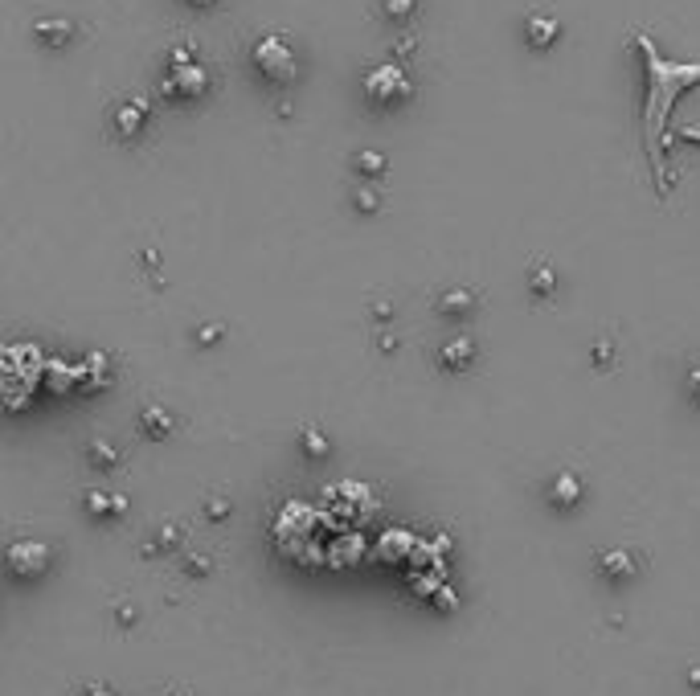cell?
<instances>
[{"label":"cell","instance_id":"3","mask_svg":"<svg viewBox=\"0 0 700 696\" xmlns=\"http://www.w3.org/2000/svg\"><path fill=\"white\" fill-rule=\"evenodd\" d=\"M365 91H369L377 103H398V99L410 95V82H406V74H402L398 66H381V70L369 74Z\"/></svg>","mask_w":700,"mask_h":696},{"label":"cell","instance_id":"4","mask_svg":"<svg viewBox=\"0 0 700 696\" xmlns=\"http://www.w3.org/2000/svg\"><path fill=\"white\" fill-rule=\"evenodd\" d=\"M258 66L267 70L271 78H291V70H295V58L287 54V46H283V41H267V46H258Z\"/></svg>","mask_w":700,"mask_h":696},{"label":"cell","instance_id":"12","mask_svg":"<svg viewBox=\"0 0 700 696\" xmlns=\"http://www.w3.org/2000/svg\"><path fill=\"white\" fill-rule=\"evenodd\" d=\"M533 287H537V291H549V287H553V275H549V271H537V275H533Z\"/></svg>","mask_w":700,"mask_h":696},{"label":"cell","instance_id":"6","mask_svg":"<svg viewBox=\"0 0 700 696\" xmlns=\"http://www.w3.org/2000/svg\"><path fill=\"white\" fill-rule=\"evenodd\" d=\"M582 496V484L574 480V475H557L553 480V504H578Z\"/></svg>","mask_w":700,"mask_h":696},{"label":"cell","instance_id":"5","mask_svg":"<svg viewBox=\"0 0 700 696\" xmlns=\"http://www.w3.org/2000/svg\"><path fill=\"white\" fill-rule=\"evenodd\" d=\"M602 574H610V578H631V574H635L631 553H623V549L606 553V557H602Z\"/></svg>","mask_w":700,"mask_h":696},{"label":"cell","instance_id":"7","mask_svg":"<svg viewBox=\"0 0 700 696\" xmlns=\"http://www.w3.org/2000/svg\"><path fill=\"white\" fill-rule=\"evenodd\" d=\"M475 357V348H471V340H455V344H447L443 348V361L451 365V369H467V361Z\"/></svg>","mask_w":700,"mask_h":696},{"label":"cell","instance_id":"2","mask_svg":"<svg viewBox=\"0 0 700 696\" xmlns=\"http://www.w3.org/2000/svg\"><path fill=\"white\" fill-rule=\"evenodd\" d=\"M50 561H54V553H50V545H41V541H13L5 549V570L13 578H21V582L41 578L50 570Z\"/></svg>","mask_w":700,"mask_h":696},{"label":"cell","instance_id":"11","mask_svg":"<svg viewBox=\"0 0 700 696\" xmlns=\"http://www.w3.org/2000/svg\"><path fill=\"white\" fill-rule=\"evenodd\" d=\"M82 696H115V688H111V684L91 680V684H82Z\"/></svg>","mask_w":700,"mask_h":696},{"label":"cell","instance_id":"9","mask_svg":"<svg viewBox=\"0 0 700 696\" xmlns=\"http://www.w3.org/2000/svg\"><path fill=\"white\" fill-rule=\"evenodd\" d=\"M447 312H467L471 308V295H463V291H455V295H447V303H443Z\"/></svg>","mask_w":700,"mask_h":696},{"label":"cell","instance_id":"16","mask_svg":"<svg viewBox=\"0 0 700 696\" xmlns=\"http://www.w3.org/2000/svg\"><path fill=\"white\" fill-rule=\"evenodd\" d=\"M168 696H185V692H168Z\"/></svg>","mask_w":700,"mask_h":696},{"label":"cell","instance_id":"8","mask_svg":"<svg viewBox=\"0 0 700 696\" xmlns=\"http://www.w3.org/2000/svg\"><path fill=\"white\" fill-rule=\"evenodd\" d=\"M553 37H557V21L553 17H533L529 21V41H533V46H549Z\"/></svg>","mask_w":700,"mask_h":696},{"label":"cell","instance_id":"15","mask_svg":"<svg viewBox=\"0 0 700 696\" xmlns=\"http://www.w3.org/2000/svg\"><path fill=\"white\" fill-rule=\"evenodd\" d=\"M680 136H684V140H692V144H700V127H684Z\"/></svg>","mask_w":700,"mask_h":696},{"label":"cell","instance_id":"10","mask_svg":"<svg viewBox=\"0 0 700 696\" xmlns=\"http://www.w3.org/2000/svg\"><path fill=\"white\" fill-rule=\"evenodd\" d=\"M91 508H95V512H107V508H111V516H115V512H123V500H107V496H91Z\"/></svg>","mask_w":700,"mask_h":696},{"label":"cell","instance_id":"1","mask_svg":"<svg viewBox=\"0 0 700 696\" xmlns=\"http://www.w3.org/2000/svg\"><path fill=\"white\" fill-rule=\"evenodd\" d=\"M635 50L643 54V74H647V103H643V144L647 160L655 172V189L668 197V168H664V148H668V119L672 107L684 91L700 86V62H668L647 33H635Z\"/></svg>","mask_w":700,"mask_h":696},{"label":"cell","instance_id":"14","mask_svg":"<svg viewBox=\"0 0 700 696\" xmlns=\"http://www.w3.org/2000/svg\"><path fill=\"white\" fill-rule=\"evenodd\" d=\"M688 385H692V394L700 398V365H692V373H688Z\"/></svg>","mask_w":700,"mask_h":696},{"label":"cell","instance_id":"13","mask_svg":"<svg viewBox=\"0 0 700 696\" xmlns=\"http://www.w3.org/2000/svg\"><path fill=\"white\" fill-rule=\"evenodd\" d=\"M410 9H414V0H389V13H398V17L410 13Z\"/></svg>","mask_w":700,"mask_h":696}]
</instances>
